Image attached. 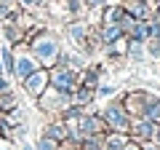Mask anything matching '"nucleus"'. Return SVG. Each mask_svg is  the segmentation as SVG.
Returning a JSON list of instances; mask_svg holds the SVG:
<instances>
[{"instance_id": "nucleus-38", "label": "nucleus", "mask_w": 160, "mask_h": 150, "mask_svg": "<svg viewBox=\"0 0 160 150\" xmlns=\"http://www.w3.org/2000/svg\"><path fill=\"white\" fill-rule=\"evenodd\" d=\"M0 150H11V142H3V145H0Z\"/></svg>"}, {"instance_id": "nucleus-20", "label": "nucleus", "mask_w": 160, "mask_h": 150, "mask_svg": "<svg viewBox=\"0 0 160 150\" xmlns=\"http://www.w3.org/2000/svg\"><path fill=\"white\" fill-rule=\"evenodd\" d=\"M123 16H126V11H123V6H120V0L102 8V24H120Z\"/></svg>"}, {"instance_id": "nucleus-32", "label": "nucleus", "mask_w": 160, "mask_h": 150, "mask_svg": "<svg viewBox=\"0 0 160 150\" xmlns=\"http://www.w3.org/2000/svg\"><path fill=\"white\" fill-rule=\"evenodd\" d=\"M133 24H136V19H133V16H128V13H126L123 19H120V29H123V35H128V32H131V27H133Z\"/></svg>"}, {"instance_id": "nucleus-21", "label": "nucleus", "mask_w": 160, "mask_h": 150, "mask_svg": "<svg viewBox=\"0 0 160 150\" xmlns=\"http://www.w3.org/2000/svg\"><path fill=\"white\" fill-rule=\"evenodd\" d=\"M0 62H3V72L8 78H13V70H16V51H13L8 43L0 46Z\"/></svg>"}, {"instance_id": "nucleus-5", "label": "nucleus", "mask_w": 160, "mask_h": 150, "mask_svg": "<svg viewBox=\"0 0 160 150\" xmlns=\"http://www.w3.org/2000/svg\"><path fill=\"white\" fill-rule=\"evenodd\" d=\"M155 97H158V94L147 91V88H133V91H123L120 94V102H123V107L131 113V118H142L144 110H147V104L152 102Z\"/></svg>"}, {"instance_id": "nucleus-11", "label": "nucleus", "mask_w": 160, "mask_h": 150, "mask_svg": "<svg viewBox=\"0 0 160 150\" xmlns=\"http://www.w3.org/2000/svg\"><path fill=\"white\" fill-rule=\"evenodd\" d=\"M155 3L158 0H120V6L128 16H133L136 22H149L155 11Z\"/></svg>"}, {"instance_id": "nucleus-14", "label": "nucleus", "mask_w": 160, "mask_h": 150, "mask_svg": "<svg viewBox=\"0 0 160 150\" xmlns=\"http://www.w3.org/2000/svg\"><path fill=\"white\" fill-rule=\"evenodd\" d=\"M24 27L19 22H6V24H0V40L3 43H8L11 48H16V46H22L24 43Z\"/></svg>"}, {"instance_id": "nucleus-28", "label": "nucleus", "mask_w": 160, "mask_h": 150, "mask_svg": "<svg viewBox=\"0 0 160 150\" xmlns=\"http://www.w3.org/2000/svg\"><path fill=\"white\" fill-rule=\"evenodd\" d=\"M35 150H62V145L59 142H53V139H48V137H43L40 134L38 139H35V145H32Z\"/></svg>"}, {"instance_id": "nucleus-23", "label": "nucleus", "mask_w": 160, "mask_h": 150, "mask_svg": "<svg viewBox=\"0 0 160 150\" xmlns=\"http://www.w3.org/2000/svg\"><path fill=\"white\" fill-rule=\"evenodd\" d=\"M128 40H139V43H147L149 40V22H136L131 27V32L126 35Z\"/></svg>"}, {"instance_id": "nucleus-19", "label": "nucleus", "mask_w": 160, "mask_h": 150, "mask_svg": "<svg viewBox=\"0 0 160 150\" xmlns=\"http://www.w3.org/2000/svg\"><path fill=\"white\" fill-rule=\"evenodd\" d=\"M126 59H128L131 64H144V62H147V48H144V43L128 40V46H126Z\"/></svg>"}, {"instance_id": "nucleus-34", "label": "nucleus", "mask_w": 160, "mask_h": 150, "mask_svg": "<svg viewBox=\"0 0 160 150\" xmlns=\"http://www.w3.org/2000/svg\"><path fill=\"white\" fill-rule=\"evenodd\" d=\"M88 3V8H104V6H109L112 0H86Z\"/></svg>"}, {"instance_id": "nucleus-10", "label": "nucleus", "mask_w": 160, "mask_h": 150, "mask_svg": "<svg viewBox=\"0 0 160 150\" xmlns=\"http://www.w3.org/2000/svg\"><path fill=\"white\" fill-rule=\"evenodd\" d=\"M80 134L88 139H102L104 134H107V123H104V118L99 115V113H83V118H80Z\"/></svg>"}, {"instance_id": "nucleus-37", "label": "nucleus", "mask_w": 160, "mask_h": 150, "mask_svg": "<svg viewBox=\"0 0 160 150\" xmlns=\"http://www.w3.org/2000/svg\"><path fill=\"white\" fill-rule=\"evenodd\" d=\"M152 19H155V22H160V0H158V3H155V11H152Z\"/></svg>"}, {"instance_id": "nucleus-31", "label": "nucleus", "mask_w": 160, "mask_h": 150, "mask_svg": "<svg viewBox=\"0 0 160 150\" xmlns=\"http://www.w3.org/2000/svg\"><path fill=\"white\" fill-rule=\"evenodd\" d=\"M80 150H102V139H83L80 142Z\"/></svg>"}, {"instance_id": "nucleus-35", "label": "nucleus", "mask_w": 160, "mask_h": 150, "mask_svg": "<svg viewBox=\"0 0 160 150\" xmlns=\"http://www.w3.org/2000/svg\"><path fill=\"white\" fill-rule=\"evenodd\" d=\"M142 145V150H160V145H155L152 139H147V142H139Z\"/></svg>"}, {"instance_id": "nucleus-30", "label": "nucleus", "mask_w": 160, "mask_h": 150, "mask_svg": "<svg viewBox=\"0 0 160 150\" xmlns=\"http://www.w3.org/2000/svg\"><path fill=\"white\" fill-rule=\"evenodd\" d=\"M0 139H3V142H13V126L3 115H0Z\"/></svg>"}, {"instance_id": "nucleus-40", "label": "nucleus", "mask_w": 160, "mask_h": 150, "mask_svg": "<svg viewBox=\"0 0 160 150\" xmlns=\"http://www.w3.org/2000/svg\"><path fill=\"white\" fill-rule=\"evenodd\" d=\"M78 150H80V147H78Z\"/></svg>"}, {"instance_id": "nucleus-17", "label": "nucleus", "mask_w": 160, "mask_h": 150, "mask_svg": "<svg viewBox=\"0 0 160 150\" xmlns=\"http://www.w3.org/2000/svg\"><path fill=\"white\" fill-rule=\"evenodd\" d=\"M72 104H75V107L88 110V107L96 104V94H93L91 88H86V86H78V88L72 91Z\"/></svg>"}, {"instance_id": "nucleus-36", "label": "nucleus", "mask_w": 160, "mask_h": 150, "mask_svg": "<svg viewBox=\"0 0 160 150\" xmlns=\"http://www.w3.org/2000/svg\"><path fill=\"white\" fill-rule=\"evenodd\" d=\"M123 150H142V145H139V142H133V139H128V145H126Z\"/></svg>"}, {"instance_id": "nucleus-8", "label": "nucleus", "mask_w": 160, "mask_h": 150, "mask_svg": "<svg viewBox=\"0 0 160 150\" xmlns=\"http://www.w3.org/2000/svg\"><path fill=\"white\" fill-rule=\"evenodd\" d=\"M13 51H16V70H13V83H22L24 78H29V75H32L35 70L40 67V64H38V59H35L32 54H29L27 43L16 46Z\"/></svg>"}, {"instance_id": "nucleus-9", "label": "nucleus", "mask_w": 160, "mask_h": 150, "mask_svg": "<svg viewBox=\"0 0 160 150\" xmlns=\"http://www.w3.org/2000/svg\"><path fill=\"white\" fill-rule=\"evenodd\" d=\"M19 86L24 88V94H27L29 99H38L40 94L46 91L48 86H51V78H48V70L46 67H38L35 70L32 75H29V78H24L22 83H19Z\"/></svg>"}, {"instance_id": "nucleus-24", "label": "nucleus", "mask_w": 160, "mask_h": 150, "mask_svg": "<svg viewBox=\"0 0 160 150\" xmlns=\"http://www.w3.org/2000/svg\"><path fill=\"white\" fill-rule=\"evenodd\" d=\"M13 107H19V97H16V91H3L0 94V115H6V113H11Z\"/></svg>"}, {"instance_id": "nucleus-12", "label": "nucleus", "mask_w": 160, "mask_h": 150, "mask_svg": "<svg viewBox=\"0 0 160 150\" xmlns=\"http://www.w3.org/2000/svg\"><path fill=\"white\" fill-rule=\"evenodd\" d=\"M104 75H107V67H104L102 62H88V67L80 72V86L91 88V91H96L99 86H102Z\"/></svg>"}, {"instance_id": "nucleus-33", "label": "nucleus", "mask_w": 160, "mask_h": 150, "mask_svg": "<svg viewBox=\"0 0 160 150\" xmlns=\"http://www.w3.org/2000/svg\"><path fill=\"white\" fill-rule=\"evenodd\" d=\"M11 88H13V78L0 75V94H3V91H11Z\"/></svg>"}, {"instance_id": "nucleus-25", "label": "nucleus", "mask_w": 160, "mask_h": 150, "mask_svg": "<svg viewBox=\"0 0 160 150\" xmlns=\"http://www.w3.org/2000/svg\"><path fill=\"white\" fill-rule=\"evenodd\" d=\"M19 8L27 13H40V11H46V3L48 0H16Z\"/></svg>"}, {"instance_id": "nucleus-18", "label": "nucleus", "mask_w": 160, "mask_h": 150, "mask_svg": "<svg viewBox=\"0 0 160 150\" xmlns=\"http://www.w3.org/2000/svg\"><path fill=\"white\" fill-rule=\"evenodd\" d=\"M128 134H120V131H107L102 137V150H123L128 145Z\"/></svg>"}, {"instance_id": "nucleus-16", "label": "nucleus", "mask_w": 160, "mask_h": 150, "mask_svg": "<svg viewBox=\"0 0 160 150\" xmlns=\"http://www.w3.org/2000/svg\"><path fill=\"white\" fill-rule=\"evenodd\" d=\"M96 35H99V40H102V46H112V43H118L120 38H126L123 29H120V24H99Z\"/></svg>"}, {"instance_id": "nucleus-26", "label": "nucleus", "mask_w": 160, "mask_h": 150, "mask_svg": "<svg viewBox=\"0 0 160 150\" xmlns=\"http://www.w3.org/2000/svg\"><path fill=\"white\" fill-rule=\"evenodd\" d=\"M3 118H6V121L11 123L13 129H16V126H24V123H27V113H24L22 107H13L11 113H6V115H3Z\"/></svg>"}, {"instance_id": "nucleus-1", "label": "nucleus", "mask_w": 160, "mask_h": 150, "mask_svg": "<svg viewBox=\"0 0 160 150\" xmlns=\"http://www.w3.org/2000/svg\"><path fill=\"white\" fill-rule=\"evenodd\" d=\"M24 43H27L29 54L38 59V64H40V67H46V70H51L53 64H56V59L62 56V51H64L62 35H59L56 29L46 27V24L27 29V35H24Z\"/></svg>"}, {"instance_id": "nucleus-15", "label": "nucleus", "mask_w": 160, "mask_h": 150, "mask_svg": "<svg viewBox=\"0 0 160 150\" xmlns=\"http://www.w3.org/2000/svg\"><path fill=\"white\" fill-rule=\"evenodd\" d=\"M43 137H48V139H53V142H59L62 145L64 139L69 137V131H67V123L62 121V118H51V121L46 123V126H43Z\"/></svg>"}, {"instance_id": "nucleus-22", "label": "nucleus", "mask_w": 160, "mask_h": 150, "mask_svg": "<svg viewBox=\"0 0 160 150\" xmlns=\"http://www.w3.org/2000/svg\"><path fill=\"white\" fill-rule=\"evenodd\" d=\"M19 13H22V8H19L16 0H0V24H6V22H16Z\"/></svg>"}, {"instance_id": "nucleus-39", "label": "nucleus", "mask_w": 160, "mask_h": 150, "mask_svg": "<svg viewBox=\"0 0 160 150\" xmlns=\"http://www.w3.org/2000/svg\"><path fill=\"white\" fill-rule=\"evenodd\" d=\"M22 150H35V147H32L29 142H24V145H22Z\"/></svg>"}, {"instance_id": "nucleus-3", "label": "nucleus", "mask_w": 160, "mask_h": 150, "mask_svg": "<svg viewBox=\"0 0 160 150\" xmlns=\"http://www.w3.org/2000/svg\"><path fill=\"white\" fill-rule=\"evenodd\" d=\"M46 13L56 22H72V19H86L88 13V3L86 0H48L46 3Z\"/></svg>"}, {"instance_id": "nucleus-29", "label": "nucleus", "mask_w": 160, "mask_h": 150, "mask_svg": "<svg viewBox=\"0 0 160 150\" xmlns=\"http://www.w3.org/2000/svg\"><path fill=\"white\" fill-rule=\"evenodd\" d=\"M144 48H147V59L160 62V40H158V38H149V40L144 43Z\"/></svg>"}, {"instance_id": "nucleus-27", "label": "nucleus", "mask_w": 160, "mask_h": 150, "mask_svg": "<svg viewBox=\"0 0 160 150\" xmlns=\"http://www.w3.org/2000/svg\"><path fill=\"white\" fill-rule=\"evenodd\" d=\"M93 94H96V102H99V99H115L120 91H118V86H109V83H102V86H99Z\"/></svg>"}, {"instance_id": "nucleus-2", "label": "nucleus", "mask_w": 160, "mask_h": 150, "mask_svg": "<svg viewBox=\"0 0 160 150\" xmlns=\"http://www.w3.org/2000/svg\"><path fill=\"white\" fill-rule=\"evenodd\" d=\"M120 94H123V91H120ZM120 94H118L115 99H107V102L102 104L99 115H102L104 123H107V131L128 134V126H131V113L123 107V102H120Z\"/></svg>"}, {"instance_id": "nucleus-7", "label": "nucleus", "mask_w": 160, "mask_h": 150, "mask_svg": "<svg viewBox=\"0 0 160 150\" xmlns=\"http://www.w3.org/2000/svg\"><path fill=\"white\" fill-rule=\"evenodd\" d=\"M48 78H51V86L53 88H62V91L72 94L75 88L80 86V72L72 67H64V64H53L48 70Z\"/></svg>"}, {"instance_id": "nucleus-13", "label": "nucleus", "mask_w": 160, "mask_h": 150, "mask_svg": "<svg viewBox=\"0 0 160 150\" xmlns=\"http://www.w3.org/2000/svg\"><path fill=\"white\" fill-rule=\"evenodd\" d=\"M155 123L147 121V118H131V126H128V137L133 142H147V139L155 137Z\"/></svg>"}, {"instance_id": "nucleus-6", "label": "nucleus", "mask_w": 160, "mask_h": 150, "mask_svg": "<svg viewBox=\"0 0 160 150\" xmlns=\"http://www.w3.org/2000/svg\"><path fill=\"white\" fill-rule=\"evenodd\" d=\"M91 24L86 19H72V22L64 24V40L72 46V51H86L88 35H91Z\"/></svg>"}, {"instance_id": "nucleus-4", "label": "nucleus", "mask_w": 160, "mask_h": 150, "mask_svg": "<svg viewBox=\"0 0 160 150\" xmlns=\"http://www.w3.org/2000/svg\"><path fill=\"white\" fill-rule=\"evenodd\" d=\"M35 104H38V110H40V113H46V115L56 118V115H62L64 110H67L69 104H72V94L62 91V88L48 86L46 91H43L38 99H35Z\"/></svg>"}]
</instances>
